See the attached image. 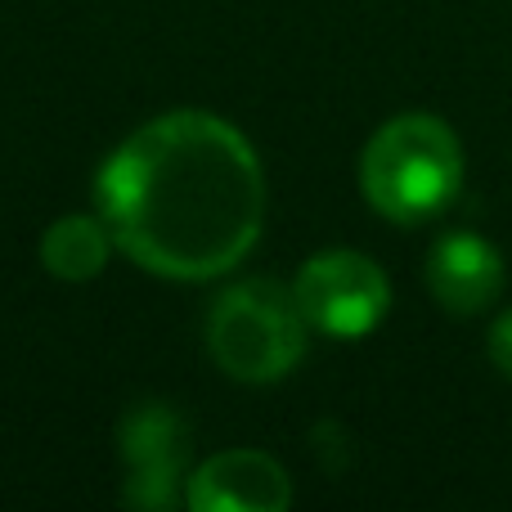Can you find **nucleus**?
Returning <instances> with one entry per match:
<instances>
[{
  "label": "nucleus",
  "mask_w": 512,
  "mask_h": 512,
  "mask_svg": "<svg viewBox=\"0 0 512 512\" xmlns=\"http://www.w3.org/2000/svg\"><path fill=\"white\" fill-rule=\"evenodd\" d=\"M95 194L117 248L180 283L234 270L265 221V176L248 135L194 108L153 117L117 144Z\"/></svg>",
  "instance_id": "f257e3e1"
},
{
  "label": "nucleus",
  "mask_w": 512,
  "mask_h": 512,
  "mask_svg": "<svg viewBox=\"0 0 512 512\" xmlns=\"http://www.w3.org/2000/svg\"><path fill=\"white\" fill-rule=\"evenodd\" d=\"M360 189L396 225L432 221L463 189V144L441 117L400 113L364 144Z\"/></svg>",
  "instance_id": "f03ea898"
},
{
  "label": "nucleus",
  "mask_w": 512,
  "mask_h": 512,
  "mask_svg": "<svg viewBox=\"0 0 512 512\" xmlns=\"http://www.w3.org/2000/svg\"><path fill=\"white\" fill-rule=\"evenodd\" d=\"M306 315L292 288L248 279L221 292L207 315V351L234 382H279L306 355Z\"/></svg>",
  "instance_id": "7ed1b4c3"
},
{
  "label": "nucleus",
  "mask_w": 512,
  "mask_h": 512,
  "mask_svg": "<svg viewBox=\"0 0 512 512\" xmlns=\"http://www.w3.org/2000/svg\"><path fill=\"white\" fill-rule=\"evenodd\" d=\"M301 315L315 333L337 342H360L391 310V283L378 261L351 248L315 252L292 283Z\"/></svg>",
  "instance_id": "20e7f679"
},
{
  "label": "nucleus",
  "mask_w": 512,
  "mask_h": 512,
  "mask_svg": "<svg viewBox=\"0 0 512 512\" xmlns=\"http://www.w3.org/2000/svg\"><path fill=\"white\" fill-rule=\"evenodd\" d=\"M189 423L167 405H140L122 423L126 459V504L171 508L180 499V481H189Z\"/></svg>",
  "instance_id": "39448f33"
},
{
  "label": "nucleus",
  "mask_w": 512,
  "mask_h": 512,
  "mask_svg": "<svg viewBox=\"0 0 512 512\" xmlns=\"http://www.w3.org/2000/svg\"><path fill=\"white\" fill-rule=\"evenodd\" d=\"M185 504L194 512H283L292 504V481L270 454L225 450L189 472Z\"/></svg>",
  "instance_id": "423d86ee"
},
{
  "label": "nucleus",
  "mask_w": 512,
  "mask_h": 512,
  "mask_svg": "<svg viewBox=\"0 0 512 512\" xmlns=\"http://www.w3.org/2000/svg\"><path fill=\"white\" fill-rule=\"evenodd\" d=\"M427 288L450 315H481L504 292V256L481 234H445L427 256Z\"/></svg>",
  "instance_id": "0eeeda50"
},
{
  "label": "nucleus",
  "mask_w": 512,
  "mask_h": 512,
  "mask_svg": "<svg viewBox=\"0 0 512 512\" xmlns=\"http://www.w3.org/2000/svg\"><path fill=\"white\" fill-rule=\"evenodd\" d=\"M113 248L117 243L108 234L104 216H59L41 234V265L63 283H86L104 274Z\"/></svg>",
  "instance_id": "6e6552de"
},
{
  "label": "nucleus",
  "mask_w": 512,
  "mask_h": 512,
  "mask_svg": "<svg viewBox=\"0 0 512 512\" xmlns=\"http://www.w3.org/2000/svg\"><path fill=\"white\" fill-rule=\"evenodd\" d=\"M490 360H495V369L512 382V310L490 328Z\"/></svg>",
  "instance_id": "1a4fd4ad"
}]
</instances>
